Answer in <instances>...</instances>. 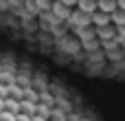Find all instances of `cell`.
Here are the masks:
<instances>
[{
    "mask_svg": "<svg viewBox=\"0 0 125 121\" xmlns=\"http://www.w3.org/2000/svg\"><path fill=\"white\" fill-rule=\"evenodd\" d=\"M7 97H9V86L0 84V99H7Z\"/></svg>",
    "mask_w": 125,
    "mask_h": 121,
    "instance_id": "cell-9",
    "label": "cell"
},
{
    "mask_svg": "<svg viewBox=\"0 0 125 121\" xmlns=\"http://www.w3.org/2000/svg\"><path fill=\"white\" fill-rule=\"evenodd\" d=\"M110 24V13H103V11H92L90 13V24L88 26H92V29H99V26H108Z\"/></svg>",
    "mask_w": 125,
    "mask_h": 121,
    "instance_id": "cell-1",
    "label": "cell"
},
{
    "mask_svg": "<svg viewBox=\"0 0 125 121\" xmlns=\"http://www.w3.org/2000/svg\"><path fill=\"white\" fill-rule=\"evenodd\" d=\"M62 4H66V7H75L77 4V0H59Z\"/></svg>",
    "mask_w": 125,
    "mask_h": 121,
    "instance_id": "cell-11",
    "label": "cell"
},
{
    "mask_svg": "<svg viewBox=\"0 0 125 121\" xmlns=\"http://www.w3.org/2000/svg\"><path fill=\"white\" fill-rule=\"evenodd\" d=\"M31 121H48V119H46V117H40V115H33Z\"/></svg>",
    "mask_w": 125,
    "mask_h": 121,
    "instance_id": "cell-12",
    "label": "cell"
},
{
    "mask_svg": "<svg viewBox=\"0 0 125 121\" xmlns=\"http://www.w3.org/2000/svg\"><path fill=\"white\" fill-rule=\"evenodd\" d=\"M4 110V99H0V112Z\"/></svg>",
    "mask_w": 125,
    "mask_h": 121,
    "instance_id": "cell-14",
    "label": "cell"
},
{
    "mask_svg": "<svg viewBox=\"0 0 125 121\" xmlns=\"http://www.w3.org/2000/svg\"><path fill=\"white\" fill-rule=\"evenodd\" d=\"M97 9L103 13H112L116 9V0H97Z\"/></svg>",
    "mask_w": 125,
    "mask_h": 121,
    "instance_id": "cell-4",
    "label": "cell"
},
{
    "mask_svg": "<svg viewBox=\"0 0 125 121\" xmlns=\"http://www.w3.org/2000/svg\"><path fill=\"white\" fill-rule=\"evenodd\" d=\"M0 121H15V115H11V112L2 110V112H0Z\"/></svg>",
    "mask_w": 125,
    "mask_h": 121,
    "instance_id": "cell-8",
    "label": "cell"
},
{
    "mask_svg": "<svg viewBox=\"0 0 125 121\" xmlns=\"http://www.w3.org/2000/svg\"><path fill=\"white\" fill-rule=\"evenodd\" d=\"M116 9H123L125 11V0H116Z\"/></svg>",
    "mask_w": 125,
    "mask_h": 121,
    "instance_id": "cell-13",
    "label": "cell"
},
{
    "mask_svg": "<svg viewBox=\"0 0 125 121\" xmlns=\"http://www.w3.org/2000/svg\"><path fill=\"white\" fill-rule=\"evenodd\" d=\"M15 84H18L20 88H29V86H31V77H29V75H18V73H15Z\"/></svg>",
    "mask_w": 125,
    "mask_h": 121,
    "instance_id": "cell-7",
    "label": "cell"
},
{
    "mask_svg": "<svg viewBox=\"0 0 125 121\" xmlns=\"http://www.w3.org/2000/svg\"><path fill=\"white\" fill-rule=\"evenodd\" d=\"M15 121H31V117L24 115V112H18V115H15Z\"/></svg>",
    "mask_w": 125,
    "mask_h": 121,
    "instance_id": "cell-10",
    "label": "cell"
},
{
    "mask_svg": "<svg viewBox=\"0 0 125 121\" xmlns=\"http://www.w3.org/2000/svg\"><path fill=\"white\" fill-rule=\"evenodd\" d=\"M75 9L81 13H92V11H97V0H77Z\"/></svg>",
    "mask_w": 125,
    "mask_h": 121,
    "instance_id": "cell-2",
    "label": "cell"
},
{
    "mask_svg": "<svg viewBox=\"0 0 125 121\" xmlns=\"http://www.w3.org/2000/svg\"><path fill=\"white\" fill-rule=\"evenodd\" d=\"M4 110H7V112H11V115H18V112H20V101H15V99L7 97V99H4Z\"/></svg>",
    "mask_w": 125,
    "mask_h": 121,
    "instance_id": "cell-6",
    "label": "cell"
},
{
    "mask_svg": "<svg viewBox=\"0 0 125 121\" xmlns=\"http://www.w3.org/2000/svg\"><path fill=\"white\" fill-rule=\"evenodd\" d=\"M110 24L112 26H123L125 24V11L123 9H114L110 13Z\"/></svg>",
    "mask_w": 125,
    "mask_h": 121,
    "instance_id": "cell-3",
    "label": "cell"
},
{
    "mask_svg": "<svg viewBox=\"0 0 125 121\" xmlns=\"http://www.w3.org/2000/svg\"><path fill=\"white\" fill-rule=\"evenodd\" d=\"M20 112H24V115L33 117V115H35V104H33V101H29V99H20Z\"/></svg>",
    "mask_w": 125,
    "mask_h": 121,
    "instance_id": "cell-5",
    "label": "cell"
}]
</instances>
